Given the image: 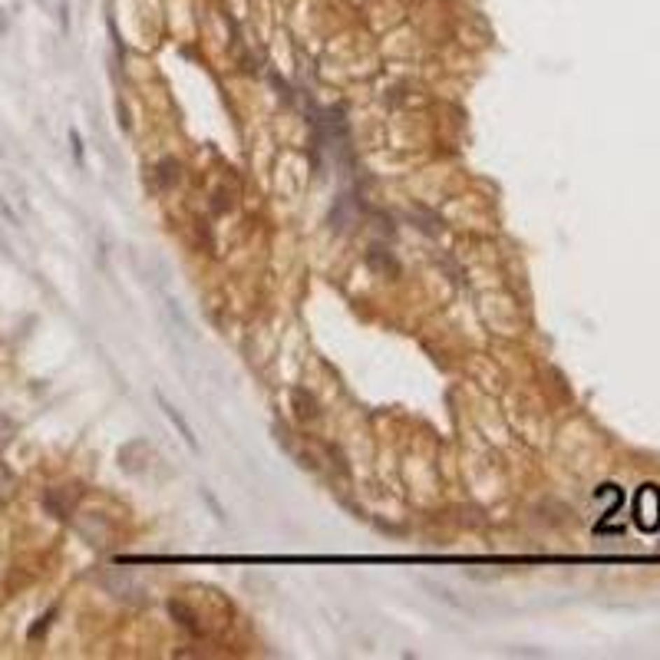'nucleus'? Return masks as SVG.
I'll return each mask as SVG.
<instances>
[{"mask_svg": "<svg viewBox=\"0 0 660 660\" xmlns=\"http://www.w3.org/2000/svg\"><path fill=\"white\" fill-rule=\"evenodd\" d=\"M637 525L654 532L660 525V492L654 486H644L637 496Z\"/></svg>", "mask_w": 660, "mask_h": 660, "instance_id": "nucleus-1", "label": "nucleus"}, {"mask_svg": "<svg viewBox=\"0 0 660 660\" xmlns=\"http://www.w3.org/2000/svg\"><path fill=\"white\" fill-rule=\"evenodd\" d=\"M155 400H159V406H162V413H165V416H169V423H172V426H178V433H182V440H185V446H188V449H192V452H198L195 429H192V426H188V423H185V416H182V413H178V409H175V406L169 403V400H165L162 393H155Z\"/></svg>", "mask_w": 660, "mask_h": 660, "instance_id": "nucleus-2", "label": "nucleus"}, {"mask_svg": "<svg viewBox=\"0 0 660 660\" xmlns=\"http://www.w3.org/2000/svg\"><path fill=\"white\" fill-rule=\"evenodd\" d=\"M10 489H13V475H10V469L0 463V498H7L10 496Z\"/></svg>", "mask_w": 660, "mask_h": 660, "instance_id": "nucleus-3", "label": "nucleus"}]
</instances>
